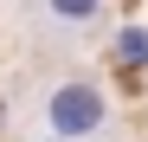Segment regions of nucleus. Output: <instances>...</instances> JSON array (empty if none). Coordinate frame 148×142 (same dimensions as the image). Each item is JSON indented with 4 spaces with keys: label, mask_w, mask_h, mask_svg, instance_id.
<instances>
[{
    "label": "nucleus",
    "mask_w": 148,
    "mask_h": 142,
    "mask_svg": "<svg viewBox=\"0 0 148 142\" xmlns=\"http://www.w3.org/2000/svg\"><path fill=\"white\" fill-rule=\"evenodd\" d=\"M45 7H52L58 19H90L97 7H103V0H45Z\"/></svg>",
    "instance_id": "nucleus-2"
},
{
    "label": "nucleus",
    "mask_w": 148,
    "mask_h": 142,
    "mask_svg": "<svg viewBox=\"0 0 148 142\" xmlns=\"http://www.w3.org/2000/svg\"><path fill=\"white\" fill-rule=\"evenodd\" d=\"M52 129H58V136L103 129V97H97L90 84H64V90H52Z\"/></svg>",
    "instance_id": "nucleus-1"
}]
</instances>
